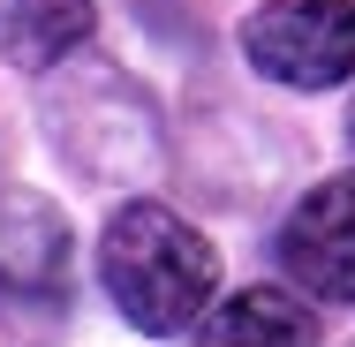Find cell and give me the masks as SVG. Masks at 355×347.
<instances>
[{
	"label": "cell",
	"instance_id": "obj_1",
	"mask_svg": "<svg viewBox=\"0 0 355 347\" xmlns=\"http://www.w3.org/2000/svg\"><path fill=\"white\" fill-rule=\"evenodd\" d=\"M98 279L137 332H197V317L219 294V249L182 211L137 197L98 234Z\"/></svg>",
	"mask_w": 355,
	"mask_h": 347
},
{
	"label": "cell",
	"instance_id": "obj_2",
	"mask_svg": "<svg viewBox=\"0 0 355 347\" xmlns=\"http://www.w3.org/2000/svg\"><path fill=\"white\" fill-rule=\"evenodd\" d=\"M242 61L280 91H333L355 75V0H265L242 23Z\"/></svg>",
	"mask_w": 355,
	"mask_h": 347
},
{
	"label": "cell",
	"instance_id": "obj_3",
	"mask_svg": "<svg viewBox=\"0 0 355 347\" xmlns=\"http://www.w3.org/2000/svg\"><path fill=\"white\" fill-rule=\"evenodd\" d=\"M280 272L310 302H355V174L302 189L280 219Z\"/></svg>",
	"mask_w": 355,
	"mask_h": 347
},
{
	"label": "cell",
	"instance_id": "obj_4",
	"mask_svg": "<svg viewBox=\"0 0 355 347\" xmlns=\"http://www.w3.org/2000/svg\"><path fill=\"white\" fill-rule=\"evenodd\" d=\"M76 279V242L53 197L38 189H0V294L53 310Z\"/></svg>",
	"mask_w": 355,
	"mask_h": 347
},
{
	"label": "cell",
	"instance_id": "obj_5",
	"mask_svg": "<svg viewBox=\"0 0 355 347\" xmlns=\"http://www.w3.org/2000/svg\"><path fill=\"white\" fill-rule=\"evenodd\" d=\"M98 0H0V61L15 69H61L91 38Z\"/></svg>",
	"mask_w": 355,
	"mask_h": 347
},
{
	"label": "cell",
	"instance_id": "obj_6",
	"mask_svg": "<svg viewBox=\"0 0 355 347\" xmlns=\"http://www.w3.org/2000/svg\"><path fill=\"white\" fill-rule=\"evenodd\" d=\"M295 294L287 287H242V294H227L197 317V340H318V317Z\"/></svg>",
	"mask_w": 355,
	"mask_h": 347
},
{
	"label": "cell",
	"instance_id": "obj_7",
	"mask_svg": "<svg viewBox=\"0 0 355 347\" xmlns=\"http://www.w3.org/2000/svg\"><path fill=\"white\" fill-rule=\"evenodd\" d=\"M348 136H355V114H348Z\"/></svg>",
	"mask_w": 355,
	"mask_h": 347
}]
</instances>
